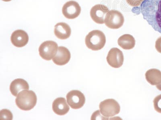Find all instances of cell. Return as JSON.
Listing matches in <instances>:
<instances>
[{
  "mask_svg": "<svg viewBox=\"0 0 161 120\" xmlns=\"http://www.w3.org/2000/svg\"><path fill=\"white\" fill-rule=\"evenodd\" d=\"M144 19L161 34V0H144L140 5Z\"/></svg>",
  "mask_w": 161,
  "mask_h": 120,
  "instance_id": "obj_1",
  "label": "cell"
},
{
  "mask_svg": "<svg viewBox=\"0 0 161 120\" xmlns=\"http://www.w3.org/2000/svg\"><path fill=\"white\" fill-rule=\"evenodd\" d=\"M37 98L35 93L28 90L21 91L17 96L16 104L20 109L28 111L33 109L36 104Z\"/></svg>",
  "mask_w": 161,
  "mask_h": 120,
  "instance_id": "obj_2",
  "label": "cell"
},
{
  "mask_svg": "<svg viewBox=\"0 0 161 120\" xmlns=\"http://www.w3.org/2000/svg\"><path fill=\"white\" fill-rule=\"evenodd\" d=\"M106 42L105 35L100 30L91 31L86 38V46L92 51H97L102 49L105 45Z\"/></svg>",
  "mask_w": 161,
  "mask_h": 120,
  "instance_id": "obj_3",
  "label": "cell"
},
{
  "mask_svg": "<svg viewBox=\"0 0 161 120\" xmlns=\"http://www.w3.org/2000/svg\"><path fill=\"white\" fill-rule=\"evenodd\" d=\"M101 114L105 118H108L118 115L120 112V106L113 99H108L101 102L99 105Z\"/></svg>",
  "mask_w": 161,
  "mask_h": 120,
  "instance_id": "obj_4",
  "label": "cell"
},
{
  "mask_svg": "<svg viewBox=\"0 0 161 120\" xmlns=\"http://www.w3.org/2000/svg\"><path fill=\"white\" fill-rule=\"evenodd\" d=\"M124 18L123 14L116 10H111L106 14L104 23L111 29H119L123 25Z\"/></svg>",
  "mask_w": 161,
  "mask_h": 120,
  "instance_id": "obj_5",
  "label": "cell"
},
{
  "mask_svg": "<svg viewBox=\"0 0 161 120\" xmlns=\"http://www.w3.org/2000/svg\"><path fill=\"white\" fill-rule=\"evenodd\" d=\"M57 43L51 41H46L40 45L39 48L40 56L47 61H50L54 58L58 51Z\"/></svg>",
  "mask_w": 161,
  "mask_h": 120,
  "instance_id": "obj_6",
  "label": "cell"
},
{
  "mask_svg": "<svg viewBox=\"0 0 161 120\" xmlns=\"http://www.w3.org/2000/svg\"><path fill=\"white\" fill-rule=\"evenodd\" d=\"M66 98L69 105L73 109H80L85 103V97L83 93L78 90L70 91L67 93Z\"/></svg>",
  "mask_w": 161,
  "mask_h": 120,
  "instance_id": "obj_7",
  "label": "cell"
},
{
  "mask_svg": "<svg viewBox=\"0 0 161 120\" xmlns=\"http://www.w3.org/2000/svg\"><path fill=\"white\" fill-rule=\"evenodd\" d=\"M106 60L112 68H120L123 65L124 60L123 53L118 48H112L109 51Z\"/></svg>",
  "mask_w": 161,
  "mask_h": 120,
  "instance_id": "obj_8",
  "label": "cell"
},
{
  "mask_svg": "<svg viewBox=\"0 0 161 120\" xmlns=\"http://www.w3.org/2000/svg\"><path fill=\"white\" fill-rule=\"evenodd\" d=\"M81 12V8L78 3L75 1H70L63 5L62 12L66 18L73 19L77 18Z\"/></svg>",
  "mask_w": 161,
  "mask_h": 120,
  "instance_id": "obj_9",
  "label": "cell"
},
{
  "mask_svg": "<svg viewBox=\"0 0 161 120\" xmlns=\"http://www.w3.org/2000/svg\"><path fill=\"white\" fill-rule=\"evenodd\" d=\"M109 11L108 8L106 6L101 4L96 5L91 10V17L96 23L103 24L104 23V18Z\"/></svg>",
  "mask_w": 161,
  "mask_h": 120,
  "instance_id": "obj_10",
  "label": "cell"
},
{
  "mask_svg": "<svg viewBox=\"0 0 161 120\" xmlns=\"http://www.w3.org/2000/svg\"><path fill=\"white\" fill-rule=\"evenodd\" d=\"M11 41L13 45L17 48H22L28 44L29 37L27 33L22 30L14 31L11 36Z\"/></svg>",
  "mask_w": 161,
  "mask_h": 120,
  "instance_id": "obj_11",
  "label": "cell"
},
{
  "mask_svg": "<svg viewBox=\"0 0 161 120\" xmlns=\"http://www.w3.org/2000/svg\"><path fill=\"white\" fill-rule=\"evenodd\" d=\"M70 58V53L67 48L62 46L59 47L57 54L53 58V61L56 65L63 66L68 63Z\"/></svg>",
  "mask_w": 161,
  "mask_h": 120,
  "instance_id": "obj_12",
  "label": "cell"
},
{
  "mask_svg": "<svg viewBox=\"0 0 161 120\" xmlns=\"http://www.w3.org/2000/svg\"><path fill=\"white\" fill-rule=\"evenodd\" d=\"M53 110L57 115H64L69 112L70 108L65 98H59L53 101Z\"/></svg>",
  "mask_w": 161,
  "mask_h": 120,
  "instance_id": "obj_13",
  "label": "cell"
},
{
  "mask_svg": "<svg viewBox=\"0 0 161 120\" xmlns=\"http://www.w3.org/2000/svg\"><path fill=\"white\" fill-rule=\"evenodd\" d=\"M71 28L65 22H59L54 27V33L56 36L59 39H67L71 35Z\"/></svg>",
  "mask_w": 161,
  "mask_h": 120,
  "instance_id": "obj_14",
  "label": "cell"
},
{
  "mask_svg": "<svg viewBox=\"0 0 161 120\" xmlns=\"http://www.w3.org/2000/svg\"><path fill=\"white\" fill-rule=\"evenodd\" d=\"M29 89V86L27 81L21 78L14 80L10 86V91L11 94L15 97L21 91Z\"/></svg>",
  "mask_w": 161,
  "mask_h": 120,
  "instance_id": "obj_15",
  "label": "cell"
},
{
  "mask_svg": "<svg viewBox=\"0 0 161 120\" xmlns=\"http://www.w3.org/2000/svg\"><path fill=\"white\" fill-rule=\"evenodd\" d=\"M118 43L123 49L130 50L134 48L136 45V40L133 36L129 34H125L119 38Z\"/></svg>",
  "mask_w": 161,
  "mask_h": 120,
  "instance_id": "obj_16",
  "label": "cell"
},
{
  "mask_svg": "<svg viewBox=\"0 0 161 120\" xmlns=\"http://www.w3.org/2000/svg\"><path fill=\"white\" fill-rule=\"evenodd\" d=\"M147 81L152 85H157L161 82V72L156 68H152L147 71L146 74Z\"/></svg>",
  "mask_w": 161,
  "mask_h": 120,
  "instance_id": "obj_17",
  "label": "cell"
},
{
  "mask_svg": "<svg viewBox=\"0 0 161 120\" xmlns=\"http://www.w3.org/2000/svg\"><path fill=\"white\" fill-rule=\"evenodd\" d=\"M13 114L9 110L4 109L0 111V119L12 120Z\"/></svg>",
  "mask_w": 161,
  "mask_h": 120,
  "instance_id": "obj_18",
  "label": "cell"
},
{
  "mask_svg": "<svg viewBox=\"0 0 161 120\" xmlns=\"http://www.w3.org/2000/svg\"><path fill=\"white\" fill-rule=\"evenodd\" d=\"M153 102L155 110L157 112L161 113V95L156 97Z\"/></svg>",
  "mask_w": 161,
  "mask_h": 120,
  "instance_id": "obj_19",
  "label": "cell"
},
{
  "mask_svg": "<svg viewBox=\"0 0 161 120\" xmlns=\"http://www.w3.org/2000/svg\"><path fill=\"white\" fill-rule=\"evenodd\" d=\"M144 0H126L129 5L133 7H137L140 6Z\"/></svg>",
  "mask_w": 161,
  "mask_h": 120,
  "instance_id": "obj_20",
  "label": "cell"
},
{
  "mask_svg": "<svg viewBox=\"0 0 161 120\" xmlns=\"http://www.w3.org/2000/svg\"><path fill=\"white\" fill-rule=\"evenodd\" d=\"M155 48H156L157 51L161 53V37L157 40L156 45H155Z\"/></svg>",
  "mask_w": 161,
  "mask_h": 120,
  "instance_id": "obj_21",
  "label": "cell"
},
{
  "mask_svg": "<svg viewBox=\"0 0 161 120\" xmlns=\"http://www.w3.org/2000/svg\"><path fill=\"white\" fill-rule=\"evenodd\" d=\"M156 88L159 91H161V82L160 84L156 85Z\"/></svg>",
  "mask_w": 161,
  "mask_h": 120,
  "instance_id": "obj_22",
  "label": "cell"
},
{
  "mask_svg": "<svg viewBox=\"0 0 161 120\" xmlns=\"http://www.w3.org/2000/svg\"><path fill=\"white\" fill-rule=\"evenodd\" d=\"M2 1H5V2H9V1H11V0H2Z\"/></svg>",
  "mask_w": 161,
  "mask_h": 120,
  "instance_id": "obj_23",
  "label": "cell"
}]
</instances>
